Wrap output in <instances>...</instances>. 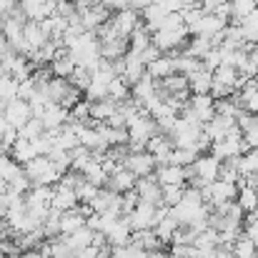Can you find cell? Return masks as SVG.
I'll return each mask as SVG.
<instances>
[{"instance_id":"6","label":"cell","mask_w":258,"mask_h":258,"mask_svg":"<svg viewBox=\"0 0 258 258\" xmlns=\"http://www.w3.org/2000/svg\"><path fill=\"white\" fill-rule=\"evenodd\" d=\"M108 23H110V28H113V30H115L120 38H131V33L138 28L141 18H138V13H136V10L125 8V10H118V13H113Z\"/></svg>"},{"instance_id":"24","label":"cell","mask_w":258,"mask_h":258,"mask_svg":"<svg viewBox=\"0 0 258 258\" xmlns=\"http://www.w3.org/2000/svg\"><path fill=\"white\" fill-rule=\"evenodd\" d=\"M238 73H236V68H231V66H218L216 71H213V83L216 86H223V88H231L233 93H236V88H238Z\"/></svg>"},{"instance_id":"25","label":"cell","mask_w":258,"mask_h":258,"mask_svg":"<svg viewBox=\"0 0 258 258\" xmlns=\"http://www.w3.org/2000/svg\"><path fill=\"white\" fill-rule=\"evenodd\" d=\"M231 253H233V258H258V246L246 233H241V236L233 241Z\"/></svg>"},{"instance_id":"5","label":"cell","mask_w":258,"mask_h":258,"mask_svg":"<svg viewBox=\"0 0 258 258\" xmlns=\"http://www.w3.org/2000/svg\"><path fill=\"white\" fill-rule=\"evenodd\" d=\"M153 180L161 185V188H166V185H188V180H190V171L188 168H178V166H158L156 173H153Z\"/></svg>"},{"instance_id":"36","label":"cell","mask_w":258,"mask_h":258,"mask_svg":"<svg viewBox=\"0 0 258 258\" xmlns=\"http://www.w3.org/2000/svg\"><path fill=\"white\" fill-rule=\"evenodd\" d=\"M90 78H93V76H90V71H86V68H78V66H76V71H73V76L68 78V83H71L73 88H78L81 93H86L88 86H90Z\"/></svg>"},{"instance_id":"47","label":"cell","mask_w":258,"mask_h":258,"mask_svg":"<svg viewBox=\"0 0 258 258\" xmlns=\"http://www.w3.org/2000/svg\"><path fill=\"white\" fill-rule=\"evenodd\" d=\"M146 258H171V256H168L166 251H153V253H148Z\"/></svg>"},{"instance_id":"31","label":"cell","mask_w":258,"mask_h":258,"mask_svg":"<svg viewBox=\"0 0 258 258\" xmlns=\"http://www.w3.org/2000/svg\"><path fill=\"white\" fill-rule=\"evenodd\" d=\"M108 98H110L113 103H123V100H128V98H131V86H128L123 78H113L110 86H108Z\"/></svg>"},{"instance_id":"11","label":"cell","mask_w":258,"mask_h":258,"mask_svg":"<svg viewBox=\"0 0 258 258\" xmlns=\"http://www.w3.org/2000/svg\"><path fill=\"white\" fill-rule=\"evenodd\" d=\"M233 128H238L236 120H231V118H221V115H213V118L203 125V136H206L211 143H216V141L226 138Z\"/></svg>"},{"instance_id":"2","label":"cell","mask_w":258,"mask_h":258,"mask_svg":"<svg viewBox=\"0 0 258 258\" xmlns=\"http://www.w3.org/2000/svg\"><path fill=\"white\" fill-rule=\"evenodd\" d=\"M123 168H128L136 178H151L158 166H156V161L148 151H128V156L123 161Z\"/></svg>"},{"instance_id":"23","label":"cell","mask_w":258,"mask_h":258,"mask_svg":"<svg viewBox=\"0 0 258 258\" xmlns=\"http://www.w3.org/2000/svg\"><path fill=\"white\" fill-rule=\"evenodd\" d=\"M236 25L241 28V35H243L246 45H258V8L251 15H246L241 23H236Z\"/></svg>"},{"instance_id":"40","label":"cell","mask_w":258,"mask_h":258,"mask_svg":"<svg viewBox=\"0 0 258 258\" xmlns=\"http://www.w3.org/2000/svg\"><path fill=\"white\" fill-rule=\"evenodd\" d=\"M161 55H163V53H161V50H158V48L151 43V45H148V48H146V50L138 55V58H141V63H143V66H151V63H153V60H158Z\"/></svg>"},{"instance_id":"18","label":"cell","mask_w":258,"mask_h":258,"mask_svg":"<svg viewBox=\"0 0 258 258\" xmlns=\"http://www.w3.org/2000/svg\"><path fill=\"white\" fill-rule=\"evenodd\" d=\"M153 95H156V81H153L148 73H146L138 83H133V86H131V98H133L141 108H143V103H148Z\"/></svg>"},{"instance_id":"34","label":"cell","mask_w":258,"mask_h":258,"mask_svg":"<svg viewBox=\"0 0 258 258\" xmlns=\"http://www.w3.org/2000/svg\"><path fill=\"white\" fill-rule=\"evenodd\" d=\"M43 133H45L43 123H40L38 118H30V120H28V123H25V125L18 131V138H23V141H30V143H33V141H38Z\"/></svg>"},{"instance_id":"32","label":"cell","mask_w":258,"mask_h":258,"mask_svg":"<svg viewBox=\"0 0 258 258\" xmlns=\"http://www.w3.org/2000/svg\"><path fill=\"white\" fill-rule=\"evenodd\" d=\"M20 173H23V168H20V166H18L8 153H3V156H0V180H3L5 185H8L15 175H20Z\"/></svg>"},{"instance_id":"44","label":"cell","mask_w":258,"mask_h":258,"mask_svg":"<svg viewBox=\"0 0 258 258\" xmlns=\"http://www.w3.org/2000/svg\"><path fill=\"white\" fill-rule=\"evenodd\" d=\"M8 50H10V43H8V38L0 33V55H5Z\"/></svg>"},{"instance_id":"48","label":"cell","mask_w":258,"mask_h":258,"mask_svg":"<svg viewBox=\"0 0 258 258\" xmlns=\"http://www.w3.org/2000/svg\"><path fill=\"white\" fill-rule=\"evenodd\" d=\"M0 258H8V256H3V253H0Z\"/></svg>"},{"instance_id":"45","label":"cell","mask_w":258,"mask_h":258,"mask_svg":"<svg viewBox=\"0 0 258 258\" xmlns=\"http://www.w3.org/2000/svg\"><path fill=\"white\" fill-rule=\"evenodd\" d=\"M211 258H233V253L226 251V248H216V253H213Z\"/></svg>"},{"instance_id":"27","label":"cell","mask_w":258,"mask_h":258,"mask_svg":"<svg viewBox=\"0 0 258 258\" xmlns=\"http://www.w3.org/2000/svg\"><path fill=\"white\" fill-rule=\"evenodd\" d=\"M236 203L241 206L243 213H253L258 211V196L253 185H238V196H236Z\"/></svg>"},{"instance_id":"29","label":"cell","mask_w":258,"mask_h":258,"mask_svg":"<svg viewBox=\"0 0 258 258\" xmlns=\"http://www.w3.org/2000/svg\"><path fill=\"white\" fill-rule=\"evenodd\" d=\"M258 8L256 0H231V20L233 23H241L246 15H251Z\"/></svg>"},{"instance_id":"42","label":"cell","mask_w":258,"mask_h":258,"mask_svg":"<svg viewBox=\"0 0 258 258\" xmlns=\"http://www.w3.org/2000/svg\"><path fill=\"white\" fill-rule=\"evenodd\" d=\"M231 0H201V10L203 13H216L221 5H228Z\"/></svg>"},{"instance_id":"12","label":"cell","mask_w":258,"mask_h":258,"mask_svg":"<svg viewBox=\"0 0 258 258\" xmlns=\"http://www.w3.org/2000/svg\"><path fill=\"white\" fill-rule=\"evenodd\" d=\"M136 183H138V178L128 171V168H123V166H120L113 175H108L105 188H108V190H113V193H120V196H123V193H128V190H136Z\"/></svg>"},{"instance_id":"30","label":"cell","mask_w":258,"mask_h":258,"mask_svg":"<svg viewBox=\"0 0 258 258\" xmlns=\"http://www.w3.org/2000/svg\"><path fill=\"white\" fill-rule=\"evenodd\" d=\"M196 158H198V153H196V151H190V148H173L168 166L188 168V166H193V163H196Z\"/></svg>"},{"instance_id":"33","label":"cell","mask_w":258,"mask_h":258,"mask_svg":"<svg viewBox=\"0 0 258 258\" xmlns=\"http://www.w3.org/2000/svg\"><path fill=\"white\" fill-rule=\"evenodd\" d=\"M148 253L141 248V246H136L133 241H128L125 246H113L110 248V258H146Z\"/></svg>"},{"instance_id":"16","label":"cell","mask_w":258,"mask_h":258,"mask_svg":"<svg viewBox=\"0 0 258 258\" xmlns=\"http://www.w3.org/2000/svg\"><path fill=\"white\" fill-rule=\"evenodd\" d=\"M143 76H146V66L141 63V58H138V55H131V53H125V58H123V73H120V78H123L128 86H133V83H138Z\"/></svg>"},{"instance_id":"26","label":"cell","mask_w":258,"mask_h":258,"mask_svg":"<svg viewBox=\"0 0 258 258\" xmlns=\"http://www.w3.org/2000/svg\"><path fill=\"white\" fill-rule=\"evenodd\" d=\"M131 241L136 243V246H141L146 253H153V251H161V241L156 238V233L153 231H133L131 233Z\"/></svg>"},{"instance_id":"9","label":"cell","mask_w":258,"mask_h":258,"mask_svg":"<svg viewBox=\"0 0 258 258\" xmlns=\"http://www.w3.org/2000/svg\"><path fill=\"white\" fill-rule=\"evenodd\" d=\"M23 43H25V48H28V58L48 43V35L43 33L40 23H35V20H25V25H23Z\"/></svg>"},{"instance_id":"17","label":"cell","mask_w":258,"mask_h":258,"mask_svg":"<svg viewBox=\"0 0 258 258\" xmlns=\"http://www.w3.org/2000/svg\"><path fill=\"white\" fill-rule=\"evenodd\" d=\"M8 156L23 168L25 163H30L35 156H38V151H35V146L30 143V141H23V138H18L13 146H10V151H8Z\"/></svg>"},{"instance_id":"43","label":"cell","mask_w":258,"mask_h":258,"mask_svg":"<svg viewBox=\"0 0 258 258\" xmlns=\"http://www.w3.org/2000/svg\"><path fill=\"white\" fill-rule=\"evenodd\" d=\"M153 3H156V0H128V8L138 13V10H146V8H151Z\"/></svg>"},{"instance_id":"13","label":"cell","mask_w":258,"mask_h":258,"mask_svg":"<svg viewBox=\"0 0 258 258\" xmlns=\"http://www.w3.org/2000/svg\"><path fill=\"white\" fill-rule=\"evenodd\" d=\"M78 206V198H76V190L73 188H66V185H53V198H50V208L58 211V213H66L71 208Z\"/></svg>"},{"instance_id":"49","label":"cell","mask_w":258,"mask_h":258,"mask_svg":"<svg viewBox=\"0 0 258 258\" xmlns=\"http://www.w3.org/2000/svg\"><path fill=\"white\" fill-rule=\"evenodd\" d=\"M256 196H258V188H256Z\"/></svg>"},{"instance_id":"21","label":"cell","mask_w":258,"mask_h":258,"mask_svg":"<svg viewBox=\"0 0 258 258\" xmlns=\"http://www.w3.org/2000/svg\"><path fill=\"white\" fill-rule=\"evenodd\" d=\"M50 168H53V161H50L48 156H35L30 163H25V166H23V173H25V175L30 178V183L35 185V183L50 171Z\"/></svg>"},{"instance_id":"3","label":"cell","mask_w":258,"mask_h":258,"mask_svg":"<svg viewBox=\"0 0 258 258\" xmlns=\"http://www.w3.org/2000/svg\"><path fill=\"white\" fill-rule=\"evenodd\" d=\"M3 118L8 120V125H10V128L20 131V128L33 118V110H30V105H28L25 100L15 98V100H10L8 105H3Z\"/></svg>"},{"instance_id":"22","label":"cell","mask_w":258,"mask_h":258,"mask_svg":"<svg viewBox=\"0 0 258 258\" xmlns=\"http://www.w3.org/2000/svg\"><path fill=\"white\" fill-rule=\"evenodd\" d=\"M146 73H148L153 81H166L168 76L175 73V63H173L171 55H161L158 60H153L151 66H146Z\"/></svg>"},{"instance_id":"14","label":"cell","mask_w":258,"mask_h":258,"mask_svg":"<svg viewBox=\"0 0 258 258\" xmlns=\"http://www.w3.org/2000/svg\"><path fill=\"white\" fill-rule=\"evenodd\" d=\"M38 120H40L43 128L50 133V131H58V128H63V125L68 123V110L60 108V105H48V108L40 113Z\"/></svg>"},{"instance_id":"38","label":"cell","mask_w":258,"mask_h":258,"mask_svg":"<svg viewBox=\"0 0 258 258\" xmlns=\"http://www.w3.org/2000/svg\"><path fill=\"white\" fill-rule=\"evenodd\" d=\"M243 233L253 241L258 246V211H253V213H246V218H243Z\"/></svg>"},{"instance_id":"20","label":"cell","mask_w":258,"mask_h":258,"mask_svg":"<svg viewBox=\"0 0 258 258\" xmlns=\"http://www.w3.org/2000/svg\"><path fill=\"white\" fill-rule=\"evenodd\" d=\"M115 110H118V103H113L110 98L95 100V103H90V123H108Z\"/></svg>"},{"instance_id":"50","label":"cell","mask_w":258,"mask_h":258,"mask_svg":"<svg viewBox=\"0 0 258 258\" xmlns=\"http://www.w3.org/2000/svg\"><path fill=\"white\" fill-rule=\"evenodd\" d=\"M0 110H3V105H0Z\"/></svg>"},{"instance_id":"39","label":"cell","mask_w":258,"mask_h":258,"mask_svg":"<svg viewBox=\"0 0 258 258\" xmlns=\"http://www.w3.org/2000/svg\"><path fill=\"white\" fill-rule=\"evenodd\" d=\"M35 90H38V86H35V81H33V78H28V81L18 83V98L28 103V100H30V98L35 95Z\"/></svg>"},{"instance_id":"41","label":"cell","mask_w":258,"mask_h":258,"mask_svg":"<svg viewBox=\"0 0 258 258\" xmlns=\"http://www.w3.org/2000/svg\"><path fill=\"white\" fill-rule=\"evenodd\" d=\"M166 13H180L183 8H185V0H156Z\"/></svg>"},{"instance_id":"19","label":"cell","mask_w":258,"mask_h":258,"mask_svg":"<svg viewBox=\"0 0 258 258\" xmlns=\"http://www.w3.org/2000/svg\"><path fill=\"white\" fill-rule=\"evenodd\" d=\"M131 226H128V221H125V216H120L118 221H115V226L105 233V241H108V246L113 248V246H125L128 241H131Z\"/></svg>"},{"instance_id":"10","label":"cell","mask_w":258,"mask_h":258,"mask_svg":"<svg viewBox=\"0 0 258 258\" xmlns=\"http://www.w3.org/2000/svg\"><path fill=\"white\" fill-rule=\"evenodd\" d=\"M136 196L141 203H151V206H163V193H161V185L151 178H138L136 183Z\"/></svg>"},{"instance_id":"35","label":"cell","mask_w":258,"mask_h":258,"mask_svg":"<svg viewBox=\"0 0 258 258\" xmlns=\"http://www.w3.org/2000/svg\"><path fill=\"white\" fill-rule=\"evenodd\" d=\"M18 98V83L10 76H0V105H8Z\"/></svg>"},{"instance_id":"37","label":"cell","mask_w":258,"mask_h":258,"mask_svg":"<svg viewBox=\"0 0 258 258\" xmlns=\"http://www.w3.org/2000/svg\"><path fill=\"white\" fill-rule=\"evenodd\" d=\"M183 185H166V188H161V193H163V206H168L173 208L180 198H183Z\"/></svg>"},{"instance_id":"46","label":"cell","mask_w":258,"mask_h":258,"mask_svg":"<svg viewBox=\"0 0 258 258\" xmlns=\"http://www.w3.org/2000/svg\"><path fill=\"white\" fill-rule=\"evenodd\" d=\"M8 128H10V125H8V120L3 118V110H0V136H3V133H5Z\"/></svg>"},{"instance_id":"15","label":"cell","mask_w":258,"mask_h":258,"mask_svg":"<svg viewBox=\"0 0 258 258\" xmlns=\"http://www.w3.org/2000/svg\"><path fill=\"white\" fill-rule=\"evenodd\" d=\"M211 86H213V73L206 71L203 66L196 73L188 76V90H190V95H206V93H211Z\"/></svg>"},{"instance_id":"7","label":"cell","mask_w":258,"mask_h":258,"mask_svg":"<svg viewBox=\"0 0 258 258\" xmlns=\"http://www.w3.org/2000/svg\"><path fill=\"white\" fill-rule=\"evenodd\" d=\"M93 213H118L120 216V193H113L108 188H98L95 198L88 203Z\"/></svg>"},{"instance_id":"8","label":"cell","mask_w":258,"mask_h":258,"mask_svg":"<svg viewBox=\"0 0 258 258\" xmlns=\"http://www.w3.org/2000/svg\"><path fill=\"white\" fill-rule=\"evenodd\" d=\"M146 151L153 156L156 166H168L171 153H173V141L168 136H163V133H156V136L146 143Z\"/></svg>"},{"instance_id":"1","label":"cell","mask_w":258,"mask_h":258,"mask_svg":"<svg viewBox=\"0 0 258 258\" xmlns=\"http://www.w3.org/2000/svg\"><path fill=\"white\" fill-rule=\"evenodd\" d=\"M246 151H248V148H246V143H243V133H241L238 128H233L226 138H221V141L211 143V156H213V158H218V161L238 158V156H243Z\"/></svg>"},{"instance_id":"4","label":"cell","mask_w":258,"mask_h":258,"mask_svg":"<svg viewBox=\"0 0 258 258\" xmlns=\"http://www.w3.org/2000/svg\"><path fill=\"white\" fill-rule=\"evenodd\" d=\"M228 23L223 20V18H218V15H213V13H206L188 33L190 35H198V38H208V40H216L221 33H223V28H226Z\"/></svg>"},{"instance_id":"28","label":"cell","mask_w":258,"mask_h":258,"mask_svg":"<svg viewBox=\"0 0 258 258\" xmlns=\"http://www.w3.org/2000/svg\"><path fill=\"white\" fill-rule=\"evenodd\" d=\"M175 228H178V223H175V218H173L171 211H168V216H166V218H161V221L153 226V233H156V238H158L161 243H171Z\"/></svg>"}]
</instances>
